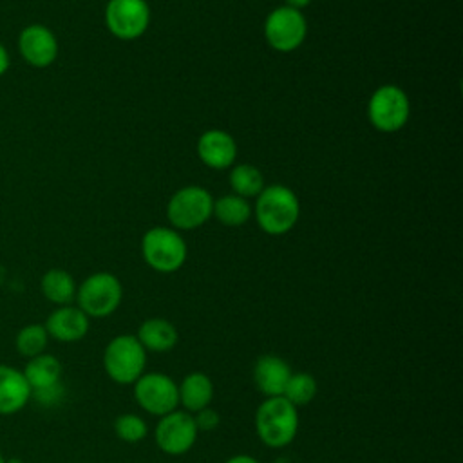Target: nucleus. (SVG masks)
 I'll list each match as a JSON object with an SVG mask.
<instances>
[{
	"instance_id": "f257e3e1",
	"label": "nucleus",
	"mask_w": 463,
	"mask_h": 463,
	"mask_svg": "<svg viewBox=\"0 0 463 463\" xmlns=\"http://www.w3.org/2000/svg\"><path fill=\"white\" fill-rule=\"evenodd\" d=\"M255 434L268 449H284L297 438L298 409L284 396L264 398L255 411Z\"/></svg>"
},
{
	"instance_id": "f03ea898",
	"label": "nucleus",
	"mask_w": 463,
	"mask_h": 463,
	"mask_svg": "<svg viewBox=\"0 0 463 463\" xmlns=\"http://www.w3.org/2000/svg\"><path fill=\"white\" fill-rule=\"evenodd\" d=\"M259 228L269 235L288 233L298 221L300 203L295 192L284 184L264 186L251 210Z\"/></svg>"
},
{
	"instance_id": "7ed1b4c3",
	"label": "nucleus",
	"mask_w": 463,
	"mask_h": 463,
	"mask_svg": "<svg viewBox=\"0 0 463 463\" xmlns=\"http://www.w3.org/2000/svg\"><path fill=\"white\" fill-rule=\"evenodd\" d=\"M105 374L119 385H132L146 367V351L136 335H116L103 349L101 356Z\"/></svg>"
},
{
	"instance_id": "20e7f679",
	"label": "nucleus",
	"mask_w": 463,
	"mask_h": 463,
	"mask_svg": "<svg viewBox=\"0 0 463 463\" xmlns=\"http://www.w3.org/2000/svg\"><path fill=\"white\" fill-rule=\"evenodd\" d=\"M121 298L119 279L109 271H96L80 282L74 302L89 318H105L119 307Z\"/></svg>"
},
{
	"instance_id": "39448f33",
	"label": "nucleus",
	"mask_w": 463,
	"mask_h": 463,
	"mask_svg": "<svg viewBox=\"0 0 463 463\" xmlns=\"http://www.w3.org/2000/svg\"><path fill=\"white\" fill-rule=\"evenodd\" d=\"M141 255L154 271L174 273L184 264L188 248L177 230L156 226L143 235Z\"/></svg>"
},
{
	"instance_id": "423d86ee",
	"label": "nucleus",
	"mask_w": 463,
	"mask_h": 463,
	"mask_svg": "<svg viewBox=\"0 0 463 463\" xmlns=\"http://www.w3.org/2000/svg\"><path fill=\"white\" fill-rule=\"evenodd\" d=\"M213 210V197L203 186H184L177 190L168 204L166 217L174 230H195L203 226Z\"/></svg>"
},
{
	"instance_id": "0eeeda50",
	"label": "nucleus",
	"mask_w": 463,
	"mask_h": 463,
	"mask_svg": "<svg viewBox=\"0 0 463 463\" xmlns=\"http://www.w3.org/2000/svg\"><path fill=\"white\" fill-rule=\"evenodd\" d=\"M411 114V101L398 85L378 87L367 101L369 123L380 132H396L405 127Z\"/></svg>"
},
{
	"instance_id": "6e6552de",
	"label": "nucleus",
	"mask_w": 463,
	"mask_h": 463,
	"mask_svg": "<svg viewBox=\"0 0 463 463\" xmlns=\"http://www.w3.org/2000/svg\"><path fill=\"white\" fill-rule=\"evenodd\" d=\"M134 400L150 416H165L179 407L177 383L165 373H143L134 383Z\"/></svg>"
},
{
	"instance_id": "1a4fd4ad",
	"label": "nucleus",
	"mask_w": 463,
	"mask_h": 463,
	"mask_svg": "<svg viewBox=\"0 0 463 463\" xmlns=\"http://www.w3.org/2000/svg\"><path fill=\"white\" fill-rule=\"evenodd\" d=\"M307 34V22L302 11L280 5L264 20V38L279 52H291L302 45Z\"/></svg>"
},
{
	"instance_id": "9d476101",
	"label": "nucleus",
	"mask_w": 463,
	"mask_h": 463,
	"mask_svg": "<svg viewBox=\"0 0 463 463\" xmlns=\"http://www.w3.org/2000/svg\"><path fill=\"white\" fill-rule=\"evenodd\" d=\"M197 434L199 430L194 414L175 409L159 418L154 429V441L161 452L168 456H183L195 445Z\"/></svg>"
},
{
	"instance_id": "9b49d317",
	"label": "nucleus",
	"mask_w": 463,
	"mask_h": 463,
	"mask_svg": "<svg viewBox=\"0 0 463 463\" xmlns=\"http://www.w3.org/2000/svg\"><path fill=\"white\" fill-rule=\"evenodd\" d=\"M150 24L146 0H109L105 7V25L118 40L139 38Z\"/></svg>"
},
{
	"instance_id": "f8f14e48",
	"label": "nucleus",
	"mask_w": 463,
	"mask_h": 463,
	"mask_svg": "<svg viewBox=\"0 0 463 463\" xmlns=\"http://www.w3.org/2000/svg\"><path fill=\"white\" fill-rule=\"evenodd\" d=\"M16 49L27 65L34 69H47L56 61L60 43L47 25L29 24L18 33Z\"/></svg>"
},
{
	"instance_id": "ddd939ff",
	"label": "nucleus",
	"mask_w": 463,
	"mask_h": 463,
	"mask_svg": "<svg viewBox=\"0 0 463 463\" xmlns=\"http://www.w3.org/2000/svg\"><path fill=\"white\" fill-rule=\"evenodd\" d=\"M43 327L49 338L63 344H72L87 336L90 329V318L76 306H56L45 318Z\"/></svg>"
},
{
	"instance_id": "4468645a",
	"label": "nucleus",
	"mask_w": 463,
	"mask_h": 463,
	"mask_svg": "<svg viewBox=\"0 0 463 463\" xmlns=\"http://www.w3.org/2000/svg\"><path fill=\"white\" fill-rule=\"evenodd\" d=\"M197 156L199 159L215 170H224L233 165L237 157V143L226 130L212 128L199 136L197 139Z\"/></svg>"
},
{
	"instance_id": "2eb2a0df",
	"label": "nucleus",
	"mask_w": 463,
	"mask_h": 463,
	"mask_svg": "<svg viewBox=\"0 0 463 463\" xmlns=\"http://www.w3.org/2000/svg\"><path fill=\"white\" fill-rule=\"evenodd\" d=\"M291 373L293 371L289 364L282 356L268 353L255 360L253 382L259 392L264 394V398L282 396Z\"/></svg>"
},
{
	"instance_id": "dca6fc26",
	"label": "nucleus",
	"mask_w": 463,
	"mask_h": 463,
	"mask_svg": "<svg viewBox=\"0 0 463 463\" xmlns=\"http://www.w3.org/2000/svg\"><path fill=\"white\" fill-rule=\"evenodd\" d=\"M31 398L33 391L22 369L0 364V416H11L20 412Z\"/></svg>"
},
{
	"instance_id": "f3484780",
	"label": "nucleus",
	"mask_w": 463,
	"mask_h": 463,
	"mask_svg": "<svg viewBox=\"0 0 463 463\" xmlns=\"http://www.w3.org/2000/svg\"><path fill=\"white\" fill-rule=\"evenodd\" d=\"M22 373H24L33 394H36V392H43V391L61 385L63 367H61V362L54 354L45 351L38 356L29 358L25 367L22 369Z\"/></svg>"
},
{
	"instance_id": "a211bd4d",
	"label": "nucleus",
	"mask_w": 463,
	"mask_h": 463,
	"mask_svg": "<svg viewBox=\"0 0 463 463\" xmlns=\"http://www.w3.org/2000/svg\"><path fill=\"white\" fill-rule=\"evenodd\" d=\"M213 382L203 371H192L184 374L181 383H177L179 405L183 411L195 414L206 407H210L213 400Z\"/></svg>"
},
{
	"instance_id": "6ab92c4d",
	"label": "nucleus",
	"mask_w": 463,
	"mask_h": 463,
	"mask_svg": "<svg viewBox=\"0 0 463 463\" xmlns=\"http://www.w3.org/2000/svg\"><path fill=\"white\" fill-rule=\"evenodd\" d=\"M136 338L145 351L168 353L177 345L179 333L170 320L161 317H152L139 324L136 331Z\"/></svg>"
},
{
	"instance_id": "aec40b11",
	"label": "nucleus",
	"mask_w": 463,
	"mask_h": 463,
	"mask_svg": "<svg viewBox=\"0 0 463 463\" xmlns=\"http://www.w3.org/2000/svg\"><path fill=\"white\" fill-rule=\"evenodd\" d=\"M78 284L74 277L61 269V268H51L47 269L40 279V291L54 306H67L74 304Z\"/></svg>"
},
{
	"instance_id": "412c9836",
	"label": "nucleus",
	"mask_w": 463,
	"mask_h": 463,
	"mask_svg": "<svg viewBox=\"0 0 463 463\" xmlns=\"http://www.w3.org/2000/svg\"><path fill=\"white\" fill-rule=\"evenodd\" d=\"M251 206L248 199L235 195V194H226L219 197L217 201L213 199V210L212 215L217 217V221L224 226L237 228L242 226L250 217H251Z\"/></svg>"
},
{
	"instance_id": "4be33fe9",
	"label": "nucleus",
	"mask_w": 463,
	"mask_h": 463,
	"mask_svg": "<svg viewBox=\"0 0 463 463\" xmlns=\"http://www.w3.org/2000/svg\"><path fill=\"white\" fill-rule=\"evenodd\" d=\"M228 179H230V186L233 190V194L241 195L244 199L257 197L264 188V175L260 174L259 168H255L253 165H248V163L233 166Z\"/></svg>"
},
{
	"instance_id": "5701e85b",
	"label": "nucleus",
	"mask_w": 463,
	"mask_h": 463,
	"mask_svg": "<svg viewBox=\"0 0 463 463\" xmlns=\"http://www.w3.org/2000/svg\"><path fill=\"white\" fill-rule=\"evenodd\" d=\"M49 335L43 327V324H27L16 331L14 336V349L24 358H33L42 353H45L49 345Z\"/></svg>"
},
{
	"instance_id": "b1692460",
	"label": "nucleus",
	"mask_w": 463,
	"mask_h": 463,
	"mask_svg": "<svg viewBox=\"0 0 463 463\" xmlns=\"http://www.w3.org/2000/svg\"><path fill=\"white\" fill-rule=\"evenodd\" d=\"M318 392V383L311 373H291L282 396L297 409L311 403Z\"/></svg>"
},
{
	"instance_id": "393cba45",
	"label": "nucleus",
	"mask_w": 463,
	"mask_h": 463,
	"mask_svg": "<svg viewBox=\"0 0 463 463\" xmlns=\"http://www.w3.org/2000/svg\"><path fill=\"white\" fill-rule=\"evenodd\" d=\"M114 432L125 443H137L148 434V425L139 414L123 412L114 420Z\"/></svg>"
},
{
	"instance_id": "a878e982",
	"label": "nucleus",
	"mask_w": 463,
	"mask_h": 463,
	"mask_svg": "<svg viewBox=\"0 0 463 463\" xmlns=\"http://www.w3.org/2000/svg\"><path fill=\"white\" fill-rule=\"evenodd\" d=\"M194 420H195L199 432H210L219 425V414L212 407H206V409L195 412Z\"/></svg>"
},
{
	"instance_id": "bb28decb",
	"label": "nucleus",
	"mask_w": 463,
	"mask_h": 463,
	"mask_svg": "<svg viewBox=\"0 0 463 463\" xmlns=\"http://www.w3.org/2000/svg\"><path fill=\"white\" fill-rule=\"evenodd\" d=\"M11 67V56H9V51L7 47L0 42V76H4Z\"/></svg>"
},
{
	"instance_id": "cd10ccee",
	"label": "nucleus",
	"mask_w": 463,
	"mask_h": 463,
	"mask_svg": "<svg viewBox=\"0 0 463 463\" xmlns=\"http://www.w3.org/2000/svg\"><path fill=\"white\" fill-rule=\"evenodd\" d=\"M224 463H259V459L251 454H235V456L228 458Z\"/></svg>"
},
{
	"instance_id": "c85d7f7f",
	"label": "nucleus",
	"mask_w": 463,
	"mask_h": 463,
	"mask_svg": "<svg viewBox=\"0 0 463 463\" xmlns=\"http://www.w3.org/2000/svg\"><path fill=\"white\" fill-rule=\"evenodd\" d=\"M311 2H313V0H286V5H288V7H293V9L302 11V9H304V7H307Z\"/></svg>"
},
{
	"instance_id": "c756f323",
	"label": "nucleus",
	"mask_w": 463,
	"mask_h": 463,
	"mask_svg": "<svg viewBox=\"0 0 463 463\" xmlns=\"http://www.w3.org/2000/svg\"><path fill=\"white\" fill-rule=\"evenodd\" d=\"M0 463H7V459L4 458V454H2V452H0Z\"/></svg>"
}]
</instances>
